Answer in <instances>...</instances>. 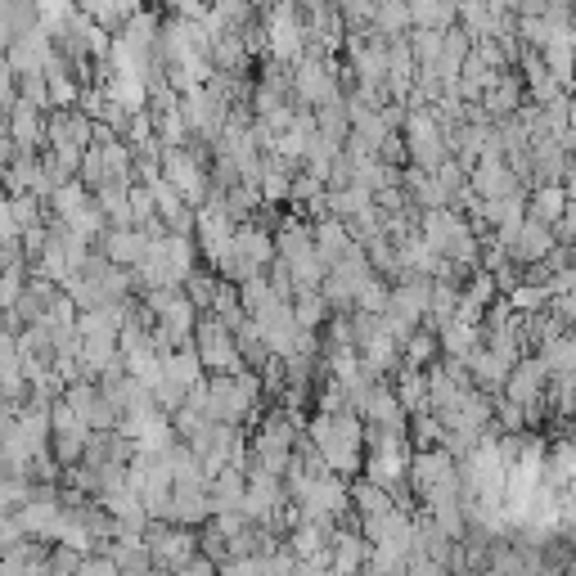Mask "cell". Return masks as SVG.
<instances>
[{"mask_svg":"<svg viewBox=\"0 0 576 576\" xmlns=\"http://www.w3.org/2000/svg\"><path fill=\"white\" fill-rule=\"evenodd\" d=\"M54 203H59V212H63V221L72 225V234H95L99 230V212L86 203V194H81V185H59L54 189Z\"/></svg>","mask_w":576,"mask_h":576,"instance_id":"277c9868","label":"cell"},{"mask_svg":"<svg viewBox=\"0 0 576 576\" xmlns=\"http://www.w3.org/2000/svg\"><path fill=\"white\" fill-rule=\"evenodd\" d=\"M108 252H113V261H144L149 239H140V234H113V239H108Z\"/></svg>","mask_w":576,"mask_h":576,"instance_id":"5bb4252c","label":"cell"},{"mask_svg":"<svg viewBox=\"0 0 576 576\" xmlns=\"http://www.w3.org/2000/svg\"><path fill=\"white\" fill-rule=\"evenodd\" d=\"M293 81H297V90H302V99H311V104H333V77L324 63H302Z\"/></svg>","mask_w":576,"mask_h":576,"instance_id":"30bf717a","label":"cell"},{"mask_svg":"<svg viewBox=\"0 0 576 576\" xmlns=\"http://www.w3.org/2000/svg\"><path fill=\"white\" fill-rule=\"evenodd\" d=\"M167 180L180 189V194H189V198L203 194V176H198V167L185 158V153H176V149L167 153Z\"/></svg>","mask_w":576,"mask_h":576,"instance_id":"8fae6325","label":"cell"},{"mask_svg":"<svg viewBox=\"0 0 576 576\" xmlns=\"http://www.w3.org/2000/svg\"><path fill=\"white\" fill-rule=\"evenodd\" d=\"M230 243H234V225H230V216H225L221 207L203 212V248H207V257H212V261H225Z\"/></svg>","mask_w":576,"mask_h":576,"instance_id":"ba28073f","label":"cell"},{"mask_svg":"<svg viewBox=\"0 0 576 576\" xmlns=\"http://www.w3.org/2000/svg\"><path fill=\"white\" fill-rule=\"evenodd\" d=\"M198 347H203V360H207V365H216V369H239V351H234L230 333H225L216 320L198 324Z\"/></svg>","mask_w":576,"mask_h":576,"instance_id":"8992f818","label":"cell"},{"mask_svg":"<svg viewBox=\"0 0 576 576\" xmlns=\"http://www.w3.org/2000/svg\"><path fill=\"white\" fill-rule=\"evenodd\" d=\"M81 576H113V567H104V563H90Z\"/></svg>","mask_w":576,"mask_h":576,"instance_id":"e0dca14e","label":"cell"},{"mask_svg":"<svg viewBox=\"0 0 576 576\" xmlns=\"http://www.w3.org/2000/svg\"><path fill=\"white\" fill-rule=\"evenodd\" d=\"M9 113H14V117H9V140H14L23 153H32L36 144H41V135H45V122H41V113H36V104L18 99Z\"/></svg>","mask_w":576,"mask_h":576,"instance_id":"52a82bcc","label":"cell"},{"mask_svg":"<svg viewBox=\"0 0 576 576\" xmlns=\"http://www.w3.org/2000/svg\"><path fill=\"white\" fill-rule=\"evenodd\" d=\"M18 230H23V225H18V216H14V198L0 194V243H14Z\"/></svg>","mask_w":576,"mask_h":576,"instance_id":"9a60e30c","label":"cell"},{"mask_svg":"<svg viewBox=\"0 0 576 576\" xmlns=\"http://www.w3.org/2000/svg\"><path fill=\"white\" fill-rule=\"evenodd\" d=\"M23 356H18V347H14V338H9L5 329H0V387H5L9 396L23 387Z\"/></svg>","mask_w":576,"mask_h":576,"instance_id":"7c38bea8","label":"cell"},{"mask_svg":"<svg viewBox=\"0 0 576 576\" xmlns=\"http://www.w3.org/2000/svg\"><path fill=\"white\" fill-rule=\"evenodd\" d=\"M410 5V23L432 27V32H446L450 18L459 14V0H405Z\"/></svg>","mask_w":576,"mask_h":576,"instance_id":"9c48e42d","label":"cell"},{"mask_svg":"<svg viewBox=\"0 0 576 576\" xmlns=\"http://www.w3.org/2000/svg\"><path fill=\"white\" fill-rule=\"evenodd\" d=\"M266 41H270V54H275V59H297V54H302V45H306V18L297 14L293 5H279L275 14H270V23H266Z\"/></svg>","mask_w":576,"mask_h":576,"instance_id":"6da1fadb","label":"cell"},{"mask_svg":"<svg viewBox=\"0 0 576 576\" xmlns=\"http://www.w3.org/2000/svg\"><path fill=\"white\" fill-rule=\"evenodd\" d=\"M50 432H54V441H59V455H63V459L81 455V446H86V419H81L72 405H54Z\"/></svg>","mask_w":576,"mask_h":576,"instance_id":"5b68a950","label":"cell"},{"mask_svg":"<svg viewBox=\"0 0 576 576\" xmlns=\"http://www.w3.org/2000/svg\"><path fill=\"white\" fill-rule=\"evenodd\" d=\"M266 257H270V243H266V234H234V243H230V252H225V261L221 266L230 270V275H243V279H252L261 266H266Z\"/></svg>","mask_w":576,"mask_h":576,"instance_id":"3957f363","label":"cell"},{"mask_svg":"<svg viewBox=\"0 0 576 576\" xmlns=\"http://www.w3.org/2000/svg\"><path fill=\"white\" fill-rule=\"evenodd\" d=\"M14 216H18V225H23V230H32V221H36V198H14Z\"/></svg>","mask_w":576,"mask_h":576,"instance_id":"2e32d148","label":"cell"},{"mask_svg":"<svg viewBox=\"0 0 576 576\" xmlns=\"http://www.w3.org/2000/svg\"><path fill=\"white\" fill-rule=\"evenodd\" d=\"M23 527L27 531H59V509H54L50 495H32L23 504Z\"/></svg>","mask_w":576,"mask_h":576,"instance_id":"4fadbf2b","label":"cell"},{"mask_svg":"<svg viewBox=\"0 0 576 576\" xmlns=\"http://www.w3.org/2000/svg\"><path fill=\"white\" fill-rule=\"evenodd\" d=\"M50 27L36 23L27 27V32H18L14 41H9V68L14 72H45L50 68Z\"/></svg>","mask_w":576,"mask_h":576,"instance_id":"7a4b0ae2","label":"cell"}]
</instances>
